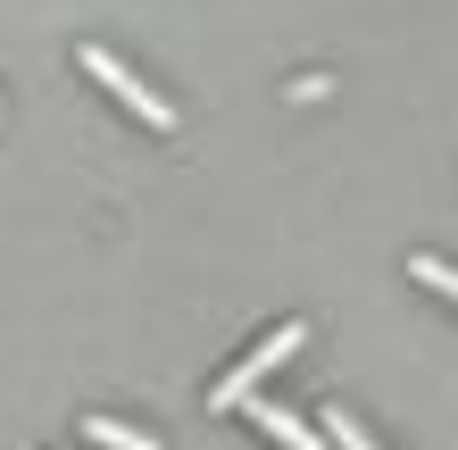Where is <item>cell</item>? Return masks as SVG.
I'll list each match as a JSON object with an SVG mask.
<instances>
[{"label": "cell", "instance_id": "cell-2", "mask_svg": "<svg viewBox=\"0 0 458 450\" xmlns=\"http://www.w3.org/2000/svg\"><path fill=\"white\" fill-rule=\"evenodd\" d=\"M75 67H84L92 84H109V92L125 100V109L142 117V125H158V134H175V109H167V100H158V92L142 84V75H133V67L117 59V50H100V42H75Z\"/></svg>", "mask_w": 458, "mask_h": 450}, {"label": "cell", "instance_id": "cell-6", "mask_svg": "<svg viewBox=\"0 0 458 450\" xmlns=\"http://www.w3.org/2000/svg\"><path fill=\"white\" fill-rule=\"evenodd\" d=\"M409 276L425 284V293H442V301H458V267H450V259H425V250H409Z\"/></svg>", "mask_w": 458, "mask_h": 450}, {"label": "cell", "instance_id": "cell-5", "mask_svg": "<svg viewBox=\"0 0 458 450\" xmlns=\"http://www.w3.org/2000/svg\"><path fill=\"white\" fill-rule=\"evenodd\" d=\"M326 442H334V450H384V442L359 426V409H326Z\"/></svg>", "mask_w": 458, "mask_h": 450}, {"label": "cell", "instance_id": "cell-4", "mask_svg": "<svg viewBox=\"0 0 458 450\" xmlns=\"http://www.w3.org/2000/svg\"><path fill=\"white\" fill-rule=\"evenodd\" d=\"M84 434H92L100 450H158V434H142V426H125V417H84Z\"/></svg>", "mask_w": 458, "mask_h": 450}, {"label": "cell", "instance_id": "cell-3", "mask_svg": "<svg viewBox=\"0 0 458 450\" xmlns=\"http://www.w3.org/2000/svg\"><path fill=\"white\" fill-rule=\"evenodd\" d=\"M250 417H259V434H276L284 450H334V442H326V426H301V417L276 409V401H250Z\"/></svg>", "mask_w": 458, "mask_h": 450}, {"label": "cell", "instance_id": "cell-1", "mask_svg": "<svg viewBox=\"0 0 458 450\" xmlns=\"http://www.w3.org/2000/svg\"><path fill=\"white\" fill-rule=\"evenodd\" d=\"M301 342H309V326H301V317H292V326H276V334H267V342H259V351L242 359V367H225V376L208 384V409H217V417H225V409H250V401H259V384L276 376V367H284L292 351H301Z\"/></svg>", "mask_w": 458, "mask_h": 450}]
</instances>
